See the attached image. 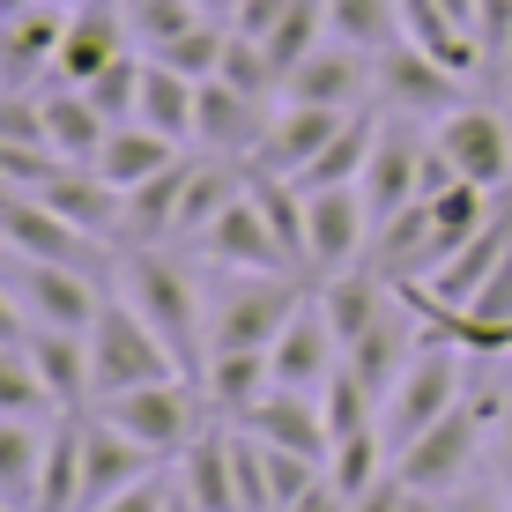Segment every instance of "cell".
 I'll return each instance as SVG.
<instances>
[{
	"mask_svg": "<svg viewBox=\"0 0 512 512\" xmlns=\"http://www.w3.org/2000/svg\"><path fill=\"white\" fill-rule=\"evenodd\" d=\"M386 475V431L379 423H364V431H349V438H334V453H327V483L342 490L349 505L364 498V490H372Z\"/></svg>",
	"mask_w": 512,
	"mask_h": 512,
	"instance_id": "cell-34",
	"label": "cell"
},
{
	"mask_svg": "<svg viewBox=\"0 0 512 512\" xmlns=\"http://www.w3.org/2000/svg\"><path fill=\"white\" fill-rule=\"evenodd\" d=\"M141 475H156V453L149 446H134L119 423H104L90 416L82 423V512H97V505H112L119 490H134Z\"/></svg>",
	"mask_w": 512,
	"mask_h": 512,
	"instance_id": "cell-16",
	"label": "cell"
},
{
	"mask_svg": "<svg viewBox=\"0 0 512 512\" xmlns=\"http://www.w3.org/2000/svg\"><path fill=\"white\" fill-rule=\"evenodd\" d=\"M505 253H512V186H498V208L483 216V231H475V238L461 245V253L446 260V268H431L423 282H431V290L446 297V305H468V297L483 290V275L498 268Z\"/></svg>",
	"mask_w": 512,
	"mask_h": 512,
	"instance_id": "cell-22",
	"label": "cell"
},
{
	"mask_svg": "<svg viewBox=\"0 0 512 512\" xmlns=\"http://www.w3.org/2000/svg\"><path fill=\"white\" fill-rule=\"evenodd\" d=\"M305 297L312 290L290 275H238L208 312V349H275V334L297 320Z\"/></svg>",
	"mask_w": 512,
	"mask_h": 512,
	"instance_id": "cell-5",
	"label": "cell"
},
{
	"mask_svg": "<svg viewBox=\"0 0 512 512\" xmlns=\"http://www.w3.org/2000/svg\"><path fill=\"white\" fill-rule=\"evenodd\" d=\"M201 409L208 401L193 394V379H149V386H127V394L97 401V416L119 423V431H127L134 446H149L156 461H171V453H186L193 438H201Z\"/></svg>",
	"mask_w": 512,
	"mask_h": 512,
	"instance_id": "cell-4",
	"label": "cell"
},
{
	"mask_svg": "<svg viewBox=\"0 0 512 512\" xmlns=\"http://www.w3.org/2000/svg\"><path fill=\"white\" fill-rule=\"evenodd\" d=\"M23 312L38 327H67V334H90L104 297L90 290L82 268H60V260H23Z\"/></svg>",
	"mask_w": 512,
	"mask_h": 512,
	"instance_id": "cell-20",
	"label": "cell"
},
{
	"mask_svg": "<svg viewBox=\"0 0 512 512\" xmlns=\"http://www.w3.org/2000/svg\"><path fill=\"white\" fill-rule=\"evenodd\" d=\"M201 260H216V268H238V275H290L297 260L282 253V238H275V223L260 216V201H253V186L238 193L231 208H223L216 223H208L201 238Z\"/></svg>",
	"mask_w": 512,
	"mask_h": 512,
	"instance_id": "cell-12",
	"label": "cell"
},
{
	"mask_svg": "<svg viewBox=\"0 0 512 512\" xmlns=\"http://www.w3.org/2000/svg\"><path fill=\"white\" fill-rule=\"evenodd\" d=\"M364 245H372V201H364V186H320L305 193V275H342L364 260Z\"/></svg>",
	"mask_w": 512,
	"mask_h": 512,
	"instance_id": "cell-8",
	"label": "cell"
},
{
	"mask_svg": "<svg viewBox=\"0 0 512 512\" xmlns=\"http://www.w3.org/2000/svg\"><path fill=\"white\" fill-rule=\"evenodd\" d=\"M104 134H112V119L90 104V90H75V82L45 90V141L60 149V164H97Z\"/></svg>",
	"mask_w": 512,
	"mask_h": 512,
	"instance_id": "cell-29",
	"label": "cell"
},
{
	"mask_svg": "<svg viewBox=\"0 0 512 512\" xmlns=\"http://www.w3.org/2000/svg\"><path fill=\"white\" fill-rule=\"evenodd\" d=\"M475 446H490V431L475 423V409L461 401V409H446L431 431H416L409 446L394 453V475H401L409 490H431V498H446V490L475 468Z\"/></svg>",
	"mask_w": 512,
	"mask_h": 512,
	"instance_id": "cell-10",
	"label": "cell"
},
{
	"mask_svg": "<svg viewBox=\"0 0 512 512\" xmlns=\"http://www.w3.org/2000/svg\"><path fill=\"white\" fill-rule=\"evenodd\" d=\"M423 171H431V141H423L409 119H394V127L379 119V149H372V164H364V179H357L364 201H372V223L423 201Z\"/></svg>",
	"mask_w": 512,
	"mask_h": 512,
	"instance_id": "cell-14",
	"label": "cell"
},
{
	"mask_svg": "<svg viewBox=\"0 0 512 512\" xmlns=\"http://www.w3.org/2000/svg\"><path fill=\"white\" fill-rule=\"evenodd\" d=\"M45 438L52 431H38V416H0V498H15V505L38 498Z\"/></svg>",
	"mask_w": 512,
	"mask_h": 512,
	"instance_id": "cell-33",
	"label": "cell"
},
{
	"mask_svg": "<svg viewBox=\"0 0 512 512\" xmlns=\"http://www.w3.org/2000/svg\"><path fill=\"white\" fill-rule=\"evenodd\" d=\"M290 512H349V498H342V490H334L327 475H320V483H312V490H305V498H297Z\"/></svg>",
	"mask_w": 512,
	"mask_h": 512,
	"instance_id": "cell-47",
	"label": "cell"
},
{
	"mask_svg": "<svg viewBox=\"0 0 512 512\" xmlns=\"http://www.w3.org/2000/svg\"><path fill=\"white\" fill-rule=\"evenodd\" d=\"M438 141V156H446V171L453 179H468V186H512V127H505V112H490V104H453L446 119L431 127Z\"/></svg>",
	"mask_w": 512,
	"mask_h": 512,
	"instance_id": "cell-9",
	"label": "cell"
},
{
	"mask_svg": "<svg viewBox=\"0 0 512 512\" xmlns=\"http://www.w3.org/2000/svg\"><path fill=\"white\" fill-rule=\"evenodd\" d=\"M127 297H134L141 320L164 334V349L179 357V372L201 379V364H208V312H201V297H193V275L164 253V245H134Z\"/></svg>",
	"mask_w": 512,
	"mask_h": 512,
	"instance_id": "cell-1",
	"label": "cell"
},
{
	"mask_svg": "<svg viewBox=\"0 0 512 512\" xmlns=\"http://www.w3.org/2000/svg\"><path fill=\"white\" fill-rule=\"evenodd\" d=\"M461 357H468L461 342H446V334L423 327V349L409 357V372L394 379V394L379 401V431H386V446H394V453L409 446L416 431H431L446 409H461V394H468V386H461L468 364Z\"/></svg>",
	"mask_w": 512,
	"mask_h": 512,
	"instance_id": "cell-3",
	"label": "cell"
},
{
	"mask_svg": "<svg viewBox=\"0 0 512 512\" xmlns=\"http://www.w3.org/2000/svg\"><path fill=\"white\" fill-rule=\"evenodd\" d=\"M30 512H82V416H60V423H52Z\"/></svg>",
	"mask_w": 512,
	"mask_h": 512,
	"instance_id": "cell-31",
	"label": "cell"
},
{
	"mask_svg": "<svg viewBox=\"0 0 512 512\" xmlns=\"http://www.w3.org/2000/svg\"><path fill=\"white\" fill-rule=\"evenodd\" d=\"M334 364H342V342H334L320 297H305L297 305V320L275 334V386H297V394H320L334 379Z\"/></svg>",
	"mask_w": 512,
	"mask_h": 512,
	"instance_id": "cell-21",
	"label": "cell"
},
{
	"mask_svg": "<svg viewBox=\"0 0 512 512\" xmlns=\"http://www.w3.org/2000/svg\"><path fill=\"white\" fill-rule=\"evenodd\" d=\"M320 409H327V431L334 438H349V431H364V423H379V394L357 379V364H334V379L320 386Z\"/></svg>",
	"mask_w": 512,
	"mask_h": 512,
	"instance_id": "cell-37",
	"label": "cell"
},
{
	"mask_svg": "<svg viewBox=\"0 0 512 512\" xmlns=\"http://www.w3.org/2000/svg\"><path fill=\"white\" fill-rule=\"evenodd\" d=\"M193 112H201V82L179 75V67H164V60H149V75H141V112L134 119H149V127L171 134V141H193Z\"/></svg>",
	"mask_w": 512,
	"mask_h": 512,
	"instance_id": "cell-32",
	"label": "cell"
},
{
	"mask_svg": "<svg viewBox=\"0 0 512 512\" xmlns=\"http://www.w3.org/2000/svg\"><path fill=\"white\" fill-rule=\"evenodd\" d=\"M0 245L15 260H60V268H97V245L90 231L60 216L38 186H0Z\"/></svg>",
	"mask_w": 512,
	"mask_h": 512,
	"instance_id": "cell-6",
	"label": "cell"
},
{
	"mask_svg": "<svg viewBox=\"0 0 512 512\" xmlns=\"http://www.w3.org/2000/svg\"><path fill=\"white\" fill-rule=\"evenodd\" d=\"M268 386H275V349H208V364H201L208 416H245Z\"/></svg>",
	"mask_w": 512,
	"mask_h": 512,
	"instance_id": "cell-25",
	"label": "cell"
},
{
	"mask_svg": "<svg viewBox=\"0 0 512 512\" xmlns=\"http://www.w3.org/2000/svg\"><path fill=\"white\" fill-rule=\"evenodd\" d=\"M23 8H38V0H0V23H8V15H23Z\"/></svg>",
	"mask_w": 512,
	"mask_h": 512,
	"instance_id": "cell-52",
	"label": "cell"
},
{
	"mask_svg": "<svg viewBox=\"0 0 512 512\" xmlns=\"http://www.w3.org/2000/svg\"><path fill=\"white\" fill-rule=\"evenodd\" d=\"M119 52H141L134 30H127V8H119V0H75V15H67V38H60V60H52V82H75V90H90L104 67L119 60Z\"/></svg>",
	"mask_w": 512,
	"mask_h": 512,
	"instance_id": "cell-13",
	"label": "cell"
},
{
	"mask_svg": "<svg viewBox=\"0 0 512 512\" xmlns=\"http://www.w3.org/2000/svg\"><path fill=\"white\" fill-rule=\"evenodd\" d=\"M238 423H245L253 438H268V446L312 453V461H327V453H334V431H327L320 394H297V386H268V394H260Z\"/></svg>",
	"mask_w": 512,
	"mask_h": 512,
	"instance_id": "cell-19",
	"label": "cell"
},
{
	"mask_svg": "<svg viewBox=\"0 0 512 512\" xmlns=\"http://www.w3.org/2000/svg\"><path fill=\"white\" fill-rule=\"evenodd\" d=\"M164 512H201V505H193L186 490H171V505H164Z\"/></svg>",
	"mask_w": 512,
	"mask_h": 512,
	"instance_id": "cell-51",
	"label": "cell"
},
{
	"mask_svg": "<svg viewBox=\"0 0 512 512\" xmlns=\"http://www.w3.org/2000/svg\"><path fill=\"white\" fill-rule=\"evenodd\" d=\"M0 416H60V401H52V386L38 379V364H30V349H0Z\"/></svg>",
	"mask_w": 512,
	"mask_h": 512,
	"instance_id": "cell-38",
	"label": "cell"
},
{
	"mask_svg": "<svg viewBox=\"0 0 512 512\" xmlns=\"http://www.w3.org/2000/svg\"><path fill=\"white\" fill-rule=\"evenodd\" d=\"M149 379H186V372L164 349V334L134 312V297H104V312L90 327V401H112V394L149 386Z\"/></svg>",
	"mask_w": 512,
	"mask_h": 512,
	"instance_id": "cell-2",
	"label": "cell"
},
{
	"mask_svg": "<svg viewBox=\"0 0 512 512\" xmlns=\"http://www.w3.org/2000/svg\"><path fill=\"white\" fill-rule=\"evenodd\" d=\"M0 141L52 149V141H45V97H30V90H0ZM52 156H60V149H52Z\"/></svg>",
	"mask_w": 512,
	"mask_h": 512,
	"instance_id": "cell-42",
	"label": "cell"
},
{
	"mask_svg": "<svg viewBox=\"0 0 512 512\" xmlns=\"http://www.w3.org/2000/svg\"><path fill=\"white\" fill-rule=\"evenodd\" d=\"M461 97H468V75H453V67L431 60L423 45L394 38L379 52V104H386V112H401V119H446Z\"/></svg>",
	"mask_w": 512,
	"mask_h": 512,
	"instance_id": "cell-11",
	"label": "cell"
},
{
	"mask_svg": "<svg viewBox=\"0 0 512 512\" xmlns=\"http://www.w3.org/2000/svg\"><path fill=\"white\" fill-rule=\"evenodd\" d=\"M0 512H23V505H15V498H0Z\"/></svg>",
	"mask_w": 512,
	"mask_h": 512,
	"instance_id": "cell-54",
	"label": "cell"
},
{
	"mask_svg": "<svg viewBox=\"0 0 512 512\" xmlns=\"http://www.w3.org/2000/svg\"><path fill=\"white\" fill-rule=\"evenodd\" d=\"M67 0H38V8L8 15L0 23V90H30V75H52L60 60V38H67Z\"/></svg>",
	"mask_w": 512,
	"mask_h": 512,
	"instance_id": "cell-17",
	"label": "cell"
},
{
	"mask_svg": "<svg viewBox=\"0 0 512 512\" xmlns=\"http://www.w3.org/2000/svg\"><path fill=\"white\" fill-rule=\"evenodd\" d=\"M179 156H186V141L156 134L149 119H119V127L104 134V149H97V164H90V171H97L104 186L127 193V186H141V179H156L164 164H179Z\"/></svg>",
	"mask_w": 512,
	"mask_h": 512,
	"instance_id": "cell-23",
	"label": "cell"
},
{
	"mask_svg": "<svg viewBox=\"0 0 512 512\" xmlns=\"http://www.w3.org/2000/svg\"><path fill=\"white\" fill-rule=\"evenodd\" d=\"M223 52H231V23L223 15H201L193 30H179L164 52H149V60H164V67H179V75H193V82H208L223 67Z\"/></svg>",
	"mask_w": 512,
	"mask_h": 512,
	"instance_id": "cell-36",
	"label": "cell"
},
{
	"mask_svg": "<svg viewBox=\"0 0 512 512\" xmlns=\"http://www.w3.org/2000/svg\"><path fill=\"white\" fill-rule=\"evenodd\" d=\"M446 512H505V505L490 498V490H461V498H453V490H446Z\"/></svg>",
	"mask_w": 512,
	"mask_h": 512,
	"instance_id": "cell-49",
	"label": "cell"
},
{
	"mask_svg": "<svg viewBox=\"0 0 512 512\" xmlns=\"http://www.w3.org/2000/svg\"><path fill=\"white\" fill-rule=\"evenodd\" d=\"M327 30L342 45L386 52V45L401 38V0H327Z\"/></svg>",
	"mask_w": 512,
	"mask_h": 512,
	"instance_id": "cell-35",
	"label": "cell"
},
{
	"mask_svg": "<svg viewBox=\"0 0 512 512\" xmlns=\"http://www.w3.org/2000/svg\"><path fill=\"white\" fill-rule=\"evenodd\" d=\"M475 38H483V52L498 60V45L512 38V0H475Z\"/></svg>",
	"mask_w": 512,
	"mask_h": 512,
	"instance_id": "cell-44",
	"label": "cell"
},
{
	"mask_svg": "<svg viewBox=\"0 0 512 512\" xmlns=\"http://www.w3.org/2000/svg\"><path fill=\"white\" fill-rule=\"evenodd\" d=\"M119 8H127V30H134L141 52H164L179 30H193V23L208 15L201 0H119Z\"/></svg>",
	"mask_w": 512,
	"mask_h": 512,
	"instance_id": "cell-39",
	"label": "cell"
},
{
	"mask_svg": "<svg viewBox=\"0 0 512 512\" xmlns=\"http://www.w3.org/2000/svg\"><path fill=\"white\" fill-rule=\"evenodd\" d=\"M30 327H38V320L23 312V297L0 290V349H23V342H30Z\"/></svg>",
	"mask_w": 512,
	"mask_h": 512,
	"instance_id": "cell-46",
	"label": "cell"
},
{
	"mask_svg": "<svg viewBox=\"0 0 512 512\" xmlns=\"http://www.w3.org/2000/svg\"><path fill=\"white\" fill-rule=\"evenodd\" d=\"M357 112H364V104H357ZM342 127H349V112H334V104H282L275 127H268V141L253 149V171L297 179V171H305V164H312V156H320Z\"/></svg>",
	"mask_w": 512,
	"mask_h": 512,
	"instance_id": "cell-18",
	"label": "cell"
},
{
	"mask_svg": "<svg viewBox=\"0 0 512 512\" xmlns=\"http://www.w3.org/2000/svg\"><path fill=\"white\" fill-rule=\"evenodd\" d=\"M394 512H446V505H438L431 490H401V505H394Z\"/></svg>",
	"mask_w": 512,
	"mask_h": 512,
	"instance_id": "cell-50",
	"label": "cell"
},
{
	"mask_svg": "<svg viewBox=\"0 0 512 512\" xmlns=\"http://www.w3.org/2000/svg\"><path fill=\"white\" fill-rule=\"evenodd\" d=\"M268 127H275L268 97H245V90H231L223 75H208V82H201V112H193V141H201L208 156H238V164H253V149L268 141Z\"/></svg>",
	"mask_w": 512,
	"mask_h": 512,
	"instance_id": "cell-15",
	"label": "cell"
},
{
	"mask_svg": "<svg viewBox=\"0 0 512 512\" xmlns=\"http://www.w3.org/2000/svg\"><path fill=\"white\" fill-rule=\"evenodd\" d=\"M141 75H149V52H119V60L90 82V104H97L104 119H112V127L141 112Z\"/></svg>",
	"mask_w": 512,
	"mask_h": 512,
	"instance_id": "cell-40",
	"label": "cell"
},
{
	"mask_svg": "<svg viewBox=\"0 0 512 512\" xmlns=\"http://www.w3.org/2000/svg\"><path fill=\"white\" fill-rule=\"evenodd\" d=\"M282 8H290V0H238V8H231V30H245V38H268V30L282 23Z\"/></svg>",
	"mask_w": 512,
	"mask_h": 512,
	"instance_id": "cell-45",
	"label": "cell"
},
{
	"mask_svg": "<svg viewBox=\"0 0 512 512\" xmlns=\"http://www.w3.org/2000/svg\"><path fill=\"white\" fill-rule=\"evenodd\" d=\"M67 8H75V0H67Z\"/></svg>",
	"mask_w": 512,
	"mask_h": 512,
	"instance_id": "cell-55",
	"label": "cell"
},
{
	"mask_svg": "<svg viewBox=\"0 0 512 512\" xmlns=\"http://www.w3.org/2000/svg\"><path fill=\"white\" fill-rule=\"evenodd\" d=\"M312 297H320L334 342L349 349V342H357V334L386 312V305H394V282H386L379 268H342V275H320V282H312Z\"/></svg>",
	"mask_w": 512,
	"mask_h": 512,
	"instance_id": "cell-26",
	"label": "cell"
},
{
	"mask_svg": "<svg viewBox=\"0 0 512 512\" xmlns=\"http://www.w3.org/2000/svg\"><path fill=\"white\" fill-rule=\"evenodd\" d=\"M498 67H505V82H512V38H505V45H498Z\"/></svg>",
	"mask_w": 512,
	"mask_h": 512,
	"instance_id": "cell-53",
	"label": "cell"
},
{
	"mask_svg": "<svg viewBox=\"0 0 512 512\" xmlns=\"http://www.w3.org/2000/svg\"><path fill=\"white\" fill-rule=\"evenodd\" d=\"M490 453H498V468H505V483H512V401H505V416L490 423Z\"/></svg>",
	"mask_w": 512,
	"mask_h": 512,
	"instance_id": "cell-48",
	"label": "cell"
},
{
	"mask_svg": "<svg viewBox=\"0 0 512 512\" xmlns=\"http://www.w3.org/2000/svg\"><path fill=\"white\" fill-rule=\"evenodd\" d=\"M238 431H216V423H201V438L179 453V490L201 512H238V453H231Z\"/></svg>",
	"mask_w": 512,
	"mask_h": 512,
	"instance_id": "cell-27",
	"label": "cell"
},
{
	"mask_svg": "<svg viewBox=\"0 0 512 512\" xmlns=\"http://www.w3.org/2000/svg\"><path fill=\"white\" fill-rule=\"evenodd\" d=\"M52 208H60L75 231H90V238H112V231H127V193L119 186H104L90 164H60L52 179L38 186Z\"/></svg>",
	"mask_w": 512,
	"mask_h": 512,
	"instance_id": "cell-24",
	"label": "cell"
},
{
	"mask_svg": "<svg viewBox=\"0 0 512 512\" xmlns=\"http://www.w3.org/2000/svg\"><path fill=\"white\" fill-rule=\"evenodd\" d=\"M171 490H179V483H164V475H141L134 490H119V498H112V505H97V512H164V505H171Z\"/></svg>",
	"mask_w": 512,
	"mask_h": 512,
	"instance_id": "cell-43",
	"label": "cell"
},
{
	"mask_svg": "<svg viewBox=\"0 0 512 512\" xmlns=\"http://www.w3.org/2000/svg\"><path fill=\"white\" fill-rule=\"evenodd\" d=\"M275 97H282V104H334V112L379 104V52L327 38V45H312L305 60L282 75V90H275Z\"/></svg>",
	"mask_w": 512,
	"mask_h": 512,
	"instance_id": "cell-7",
	"label": "cell"
},
{
	"mask_svg": "<svg viewBox=\"0 0 512 512\" xmlns=\"http://www.w3.org/2000/svg\"><path fill=\"white\" fill-rule=\"evenodd\" d=\"M231 90H245V97H268V90H282V67H275V52L260 45V38H245V30H231V52H223V67H216Z\"/></svg>",
	"mask_w": 512,
	"mask_h": 512,
	"instance_id": "cell-41",
	"label": "cell"
},
{
	"mask_svg": "<svg viewBox=\"0 0 512 512\" xmlns=\"http://www.w3.org/2000/svg\"><path fill=\"white\" fill-rule=\"evenodd\" d=\"M30 364H38V379L52 386V401H60V416H82V401H90V334H67V327H30Z\"/></svg>",
	"mask_w": 512,
	"mask_h": 512,
	"instance_id": "cell-28",
	"label": "cell"
},
{
	"mask_svg": "<svg viewBox=\"0 0 512 512\" xmlns=\"http://www.w3.org/2000/svg\"><path fill=\"white\" fill-rule=\"evenodd\" d=\"M201 156H179V164H164L156 179L127 186V238L134 245H164L171 231H179V201H186V179Z\"/></svg>",
	"mask_w": 512,
	"mask_h": 512,
	"instance_id": "cell-30",
	"label": "cell"
}]
</instances>
